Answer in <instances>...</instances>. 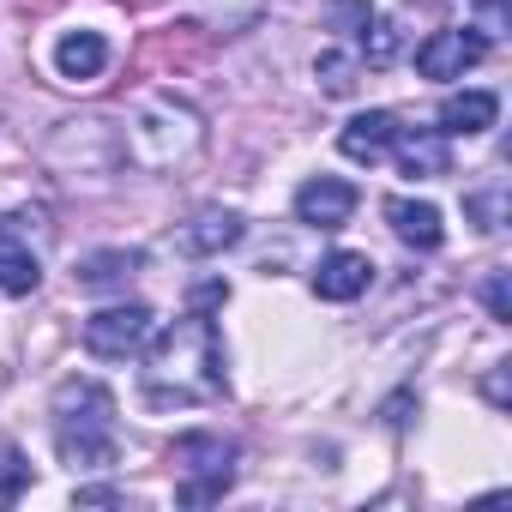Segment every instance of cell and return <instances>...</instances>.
<instances>
[{
	"instance_id": "obj_1",
	"label": "cell",
	"mask_w": 512,
	"mask_h": 512,
	"mask_svg": "<svg viewBox=\"0 0 512 512\" xmlns=\"http://www.w3.org/2000/svg\"><path fill=\"white\" fill-rule=\"evenodd\" d=\"M223 392V344L205 314L175 320V332L157 338L151 368H145V398L151 404H199Z\"/></svg>"
},
{
	"instance_id": "obj_2",
	"label": "cell",
	"mask_w": 512,
	"mask_h": 512,
	"mask_svg": "<svg viewBox=\"0 0 512 512\" xmlns=\"http://www.w3.org/2000/svg\"><path fill=\"white\" fill-rule=\"evenodd\" d=\"M55 446L73 470L115 464V398L97 380H61L55 386Z\"/></svg>"
},
{
	"instance_id": "obj_3",
	"label": "cell",
	"mask_w": 512,
	"mask_h": 512,
	"mask_svg": "<svg viewBox=\"0 0 512 512\" xmlns=\"http://www.w3.org/2000/svg\"><path fill=\"white\" fill-rule=\"evenodd\" d=\"M127 145H133L139 163L169 169V163H181V157L199 145V115H193L187 103H175V97H157V103H145V109L133 115Z\"/></svg>"
},
{
	"instance_id": "obj_4",
	"label": "cell",
	"mask_w": 512,
	"mask_h": 512,
	"mask_svg": "<svg viewBox=\"0 0 512 512\" xmlns=\"http://www.w3.org/2000/svg\"><path fill=\"white\" fill-rule=\"evenodd\" d=\"M151 338H157V314H151L145 302H121V308H103V314L85 320V350H91L97 362H127V356H139Z\"/></svg>"
},
{
	"instance_id": "obj_5",
	"label": "cell",
	"mask_w": 512,
	"mask_h": 512,
	"mask_svg": "<svg viewBox=\"0 0 512 512\" xmlns=\"http://www.w3.org/2000/svg\"><path fill=\"white\" fill-rule=\"evenodd\" d=\"M229 458H235V452H229L217 434H187V440H175V464L205 470L199 482H187V488H181V500H187V506H199V500L223 494V488H229V476H235V470H229Z\"/></svg>"
},
{
	"instance_id": "obj_6",
	"label": "cell",
	"mask_w": 512,
	"mask_h": 512,
	"mask_svg": "<svg viewBox=\"0 0 512 512\" xmlns=\"http://www.w3.org/2000/svg\"><path fill=\"white\" fill-rule=\"evenodd\" d=\"M482 55H488V43L476 37V25H464V31H434V37L416 49V73H422V79H464Z\"/></svg>"
},
{
	"instance_id": "obj_7",
	"label": "cell",
	"mask_w": 512,
	"mask_h": 512,
	"mask_svg": "<svg viewBox=\"0 0 512 512\" xmlns=\"http://www.w3.org/2000/svg\"><path fill=\"white\" fill-rule=\"evenodd\" d=\"M350 211H356V187L338 181V175H314V181L296 187V217L308 229H344Z\"/></svg>"
},
{
	"instance_id": "obj_8",
	"label": "cell",
	"mask_w": 512,
	"mask_h": 512,
	"mask_svg": "<svg viewBox=\"0 0 512 512\" xmlns=\"http://www.w3.org/2000/svg\"><path fill=\"white\" fill-rule=\"evenodd\" d=\"M368 278H374L368 253L338 247V253H326V260L314 266V296H320V302H356V296L368 290Z\"/></svg>"
},
{
	"instance_id": "obj_9",
	"label": "cell",
	"mask_w": 512,
	"mask_h": 512,
	"mask_svg": "<svg viewBox=\"0 0 512 512\" xmlns=\"http://www.w3.org/2000/svg\"><path fill=\"white\" fill-rule=\"evenodd\" d=\"M392 139H398V115H392V109H368V115H356V121L338 133V151H344L350 163H380V157L392 151Z\"/></svg>"
},
{
	"instance_id": "obj_10",
	"label": "cell",
	"mask_w": 512,
	"mask_h": 512,
	"mask_svg": "<svg viewBox=\"0 0 512 512\" xmlns=\"http://www.w3.org/2000/svg\"><path fill=\"white\" fill-rule=\"evenodd\" d=\"M392 157H398V169H404V175H416V181L452 175V151H446V133H440V127H428V133H404V127H398Z\"/></svg>"
},
{
	"instance_id": "obj_11",
	"label": "cell",
	"mask_w": 512,
	"mask_h": 512,
	"mask_svg": "<svg viewBox=\"0 0 512 512\" xmlns=\"http://www.w3.org/2000/svg\"><path fill=\"white\" fill-rule=\"evenodd\" d=\"M37 284H43V260H37L31 235L0 223V290H7V296H31Z\"/></svg>"
},
{
	"instance_id": "obj_12",
	"label": "cell",
	"mask_w": 512,
	"mask_h": 512,
	"mask_svg": "<svg viewBox=\"0 0 512 512\" xmlns=\"http://www.w3.org/2000/svg\"><path fill=\"white\" fill-rule=\"evenodd\" d=\"M386 223H392L398 241H410V247H422V253L446 241V223H440V211H434L428 199H386Z\"/></svg>"
},
{
	"instance_id": "obj_13",
	"label": "cell",
	"mask_w": 512,
	"mask_h": 512,
	"mask_svg": "<svg viewBox=\"0 0 512 512\" xmlns=\"http://www.w3.org/2000/svg\"><path fill=\"white\" fill-rule=\"evenodd\" d=\"M103 67H109V43H103L97 31H67V37L55 43V73H61V79L85 85V79H97Z\"/></svg>"
},
{
	"instance_id": "obj_14",
	"label": "cell",
	"mask_w": 512,
	"mask_h": 512,
	"mask_svg": "<svg viewBox=\"0 0 512 512\" xmlns=\"http://www.w3.org/2000/svg\"><path fill=\"white\" fill-rule=\"evenodd\" d=\"M494 115H500L494 91H452V97L440 103V133H446V139H458V133H488Z\"/></svg>"
},
{
	"instance_id": "obj_15",
	"label": "cell",
	"mask_w": 512,
	"mask_h": 512,
	"mask_svg": "<svg viewBox=\"0 0 512 512\" xmlns=\"http://www.w3.org/2000/svg\"><path fill=\"white\" fill-rule=\"evenodd\" d=\"M181 241H187L193 253H223V247L241 241V217H235V211H199V217L181 229Z\"/></svg>"
},
{
	"instance_id": "obj_16",
	"label": "cell",
	"mask_w": 512,
	"mask_h": 512,
	"mask_svg": "<svg viewBox=\"0 0 512 512\" xmlns=\"http://www.w3.org/2000/svg\"><path fill=\"white\" fill-rule=\"evenodd\" d=\"M139 272V253H127V247H115V253H91V260L79 266V284H121V278H133Z\"/></svg>"
},
{
	"instance_id": "obj_17",
	"label": "cell",
	"mask_w": 512,
	"mask_h": 512,
	"mask_svg": "<svg viewBox=\"0 0 512 512\" xmlns=\"http://www.w3.org/2000/svg\"><path fill=\"white\" fill-rule=\"evenodd\" d=\"M314 73H320L326 97H350V91H356V73H362V61H356V55H344V49H326V55L314 61Z\"/></svg>"
},
{
	"instance_id": "obj_18",
	"label": "cell",
	"mask_w": 512,
	"mask_h": 512,
	"mask_svg": "<svg viewBox=\"0 0 512 512\" xmlns=\"http://www.w3.org/2000/svg\"><path fill=\"white\" fill-rule=\"evenodd\" d=\"M362 55H368V67H386L398 55V25L392 19H374V37L362 43Z\"/></svg>"
},
{
	"instance_id": "obj_19",
	"label": "cell",
	"mask_w": 512,
	"mask_h": 512,
	"mask_svg": "<svg viewBox=\"0 0 512 512\" xmlns=\"http://www.w3.org/2000/svg\"><path fill=\"white\" fill-rule=\"evenodd\" d=\"M488 308H494V320H506V278L488 284Z\"/></svg>"
},
{
	"instance_id": "obj_20",
	"label": "cell",
	"mask_w": 512,
	"mask_h": 512,
	"mask_svg": "<svg viewBox=\"0 0 512 512\" xmlns=\"http://www.w3.org/2000/svg\"><path fill=\"white\" fill-rule=\"evenodd\" d=\"M422 7H440V0H422Z\"/></svg>"
}]
</instances>
